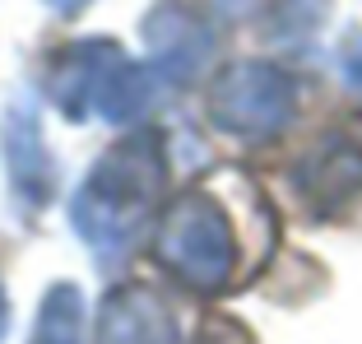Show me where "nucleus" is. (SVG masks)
Wrapping results in <instances>:
<instances>
[{
  "mask_svg": "<svg viewBox=\"0 0 362 344\" xmlns=\"http://www.w3.org/2000/svg\"><path fill=\"white\" fill-rule=\"evenodd\" d=\"M163 182H168V159L158 135H130L112 144L70 205L79 237L103 260H126V251L139 242L144 224L158 210Z\"/></svg>",
  "mask_w": 362,
  "mask_h": 344,
  "instance_id": "obj_1",
  "label": "nucleus"
},
{
  "mask_svg": "<svg viewBox=\"0 0 362 344\" xmlns=\"http://www.w3.org/2000/svg\"><path fill=\"white\" fill-rule=\"evenodd\" d=\"M168 93L163 75L149 61H130L117 42L88 38L70 42L52 65V98L65 117H103V121H135Z\"/></svg>",
  "mask_w": 362,
  "mask_h": 344,
  "instance_id": "obj_2",
  "label": "nucleus"
},
{
  "mask_svg": "<svg viewBox=\"0 0 362 344\" xmlns=\"http://www.w3.org/2000/svg\"><path fill=\"white\" fill-rule=\"evenodd\" d=\"M153 251H158V260L181 284H191V289H200V293L223 289L233 265H237L233 228H228L223 210L204 191H186L168 214L158 219Z\"/></svg>",
  "mask_w": 362,
  "mask_h": 344,
  "instance_id": "obj_3",
  "label": "nucleus"
},
{
  "mask_svg": "<svg viewBox=\"0 0 362 344\" xmlns=\"http://www.w3.org/2000/svg\"><path fill=\"white\" fill-rule=\"evenodd\" d=\"M298 108V88L284 70L260 61H242L233 70L218 75L209 98V117L218 130L228 135H242V140H269L293 121Z\"/></svg>",
  "mask_w": 362,
  "mask_h": 344,
  "instance_id": "obj_4",
  "label": "nucleus"
},
{
  "mask_svg": "<svg viewBox=\"0 0 362 344\" xmlns=\"http://www.w3.org/2000/svg\"><path fill=\"white\" fill-rule=\"evenodd\" d=\"M144 38H149V65L168 88L191 84L214 61V23L191 0H158L144 19Z\"/></svg>",
  "mask_w": 362,
  "mask_h": 344,
  "instance_id": "obj_5",
  "label": "nucleus"
},
{
  "mask_svg": "<svg viewBox=\"0 0 362 344\" xmlns=\"http://www.w3.org/2000/svg\"><path fill=\"white\" fill-rule=\"evenodd\" d=\"M5 168H10L14 195H19L28 210H42L56 195V159L42 140V121L37 112L14 103L5 112Z\"/></svg>",
  "mask_w": 362,
  "mask_h": 344,
  "instance_id": "obj_6",
  "label": "nucleus"
},
{
  "mask_svg": "<svg viewBox=\"0 0 362 344\" xmlns=\"http://www.w3.org/2000/svg\"><path fill=\"white\" fill-rule=\"evenodd\" d=\"M103 344H181V321L149 289H117L103 302L98 321Z\"/></svg>",
  "mask_w": 362,
  "mask_h": 344,
  "instance_id": "obj_7",
  "label": "nucleus"
},
{
  "mask_svg": "<svg viewBox=\"0 0 362 344\" xmlns=\"http://www.w3.org/2000/svg\"><path fill=\"white\" fill-rule=\"evenodd\" d=\"M298 182L320 210H334V205H344L349 195H362V144L325 140L302 163Z\"/></svg>",
  "mask_w": 362,
  "mask_h": 344,
  "instance_id": "obj_8",
  "label": "nucleus"
},
{
  "mask_svg": "<svg viewBox=\"0 0 362 344\" xmlns=\"http://www.w3.org/2000/svg\"><path fill=\"white\" fill-rule=\"evenodd\" d=\"M79 331H84V302H79V289L75 284H56V289L42 298L33 344H79Z\"/></svg>",
  "mask_w": 362,
  "mask_h": 344,
  "instance_id": "obj_9",
  "label": "nucleus"
},
{
  "mask_svg": "<svg viewBox=\"0 0 362 344\" xmlns=\"http://www.w3.org/2000/svg\"><path fill=\"white\" fill-rule=\"evenodd\" d=\"M339 75H344V84H349L353 93H362V33L339 47Z\"/></svg>",
  "mask_w": 362,
  "mask_h": 344,
  "instance_id": "obj_10",
  "label": "nucleus"
},
{
  "mask_svg": "<svg viewBox=\"0 0 362 344\" xmlns=\"http://www.w3.org/2000/svg\"><path fill=\"white\" fill-rule=\"evenodd\" d=\"M47 5H52L56 14H79V10L88 5V0H47Z\"/></svg>",
  "mask_w": 362,
  "mask_h": 344,
  "instance_id": "obj_11",
  "label": "nucleus"
},
{
  "mask_svg": "<svg viewBox=\"0 0 362 344\" xmlns=\"http://www.w3.org/2000/svg\"><path fill=\"white\" fill-rule=\"evenodd\" d=\"M0 335H5V293H0Z\"/></svg>",
  "mask_w": 362,
  "mask_h": 344,
  "instance_id": "obj_12",
  "label": "nucleus"
}]
</instances>
